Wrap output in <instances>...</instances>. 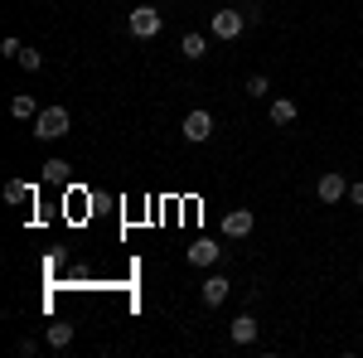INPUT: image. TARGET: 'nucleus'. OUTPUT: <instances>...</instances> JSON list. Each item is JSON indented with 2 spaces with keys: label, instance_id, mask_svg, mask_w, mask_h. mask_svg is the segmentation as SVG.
I'll return each instance as SVG.
<instances>
[{
  "label": "nucleus",
  "instance_id": "nucleus-1",
  "mask_svg": "<svg viewBox=\"0 0 363 358\" xmlns=\"http://www.w3.org/2000/svg\"><path fill=\"white\" fill-rule=\"evenodd\" d=\"M68 126H73L68 107H44L39 116H34V136H39V140H63V136H68Z\"/></svg>",
  "mask_w": 363,
  "mask_h": 358
},
{
  "label": "nucleus",
  "instance_id": "nucleus-2",
  "mask_svg": "<svg viewBox=\"0 0 363 358\" xmlns=\"http://www.w3.org/2000/svg\"><path fill=\"white\" fill-rule=\"evenodd\" d=\"M160 25H165V15H160L155 5H136V10L126 15V29H131L136 39H155V34H160Z\"/></svg>",
  "mask_w": 363,
  "mask_h": 358
},
{
  "label": "nucleus",
  "instance_id": "nucleus-3",
  "mask_svg": "<svg viewBox=\"0 0 363 358\" xmlns=\"http://www.w3.org/2000/svg\"><path fill=\"white\" fill-rule=\"evenodd\" d=\"M242 29H247V10H218V15H208V34H213V39H238V34H242Z\"/></svg>",
  "mask_w": 363,
  "mask_h": 358
},
{
  "label": "nucleus",
  "instance_id": "nucleus-4",
  "mask_svg": "<svg viewBox=\"0 0 363 358\" xmlns=\"http://www.w3.org/2000/svg\"><path fill=\"white\" fill-rule=\"evenodd\" d=\"M208 136H213V116H208L203 107L184 111V140H189V145H203Z\"/></svg>",
  "mask_w": 363,
  "mask_h": 358
},
{
  "label": "nucleus",
  "instance_id": "nucleus-5",
  "mask_svg": "<svg viewBox=\"0 0 363 358\" xmlns=\"http://www.w3.org/2000/svg\"><path fill=\"white\" fill-rule=\"evenodd\" d=\"M315 194H320V203H339V198H349V179H344L339 169H325L320 184H315Z\"/></svg>",
  "mask_w": 363,
  "mask_h": 358
},
{
  "label": "nucleus",
  "instance_id": "nucleus-6",
  "mask_svg": "<svg viewBox=\"0 0 363 358\" xmlns=\"http://www.w3.org/2000/svg\"><path fill=\"white\" fill-rule=\"evenodd\" d=\"M252 208H233V213H223V237H247L252 233Z\"/></svg>",
  "mask_w": 363,
  "mask_h": 358
},
{
  "label": "nucleus",
  "instance_id": "nucleus-7",
  "mask_svg": "<svg viewBox=\"0 0 363 358\" xmlns=\"http://www.w3.org/2000/svg\"><path fill=\"white\" fill-rule=\"evenodd\" d=\"M199 296H203V305H223L228 296H233V286H228L223 276H208V281L199 286Z\"/></svg>",
  "mask_w": 363,
  "mask_h": 358
},
{
  "label": "nucleus",
  "instance_id": "nucleus-8",
  "mask_svg": "<svg viewBox=\"0 0 363 358\" xmlns=\"http://www.w3.org/2000/svg\"><path fill=\"white\" fill-rule=\"evenodd\" d=\"M218 242H213V237H199L194 247H189V262H194V267H213V262H218Z\"/></svg>",
  "mask_w": 363,
  "mask_h": 358
},
{
  "label": "nucleus",
  "instance_id": "nucleus-9",
  "mask_svg": "<svg viewBox=\"0 0 363 358\" xmlns=\"http://www.w3.org/2000/svg\"><path fill=\"white\" fill-rule=\"evenodd\" d=\"M228 334H233V344H257V334H262V325H257L252 315H238Z\"/></svg>",
  "mask_w": 363,
  "mask_h": 358
},
{
  "label": "nucleus",
  "instance_id": "nucleus-10",
  "mask_svg": "<svg viewBox=\"0 0 363 358\" xmlns=\"http://www.w3.org/2000/svg\"><path fill=\"white\" fill-rule=\"evenodd\" d=\"M39 102H34V92H15V102H10V116H20V121H34L39 116Z\"/></svg>",
  "mask_w": 363,
  "mask_h": 358
},
{
  "label": "nucleus",
  "instance_id": "nucleus-11",
  "mask_svg": "<svg viewBox=\"0 0 363 358\" xmlns=\"http://www.w3.org/2000/svg\"><path fill=\"white\" fill-rule=\"evenodd\" d=\"M5 203H29V198H34V184H29V179H5Z\"/></svg>",
  "mask_w": 363,
  "mask_h": 358
},
{
  "label": "nucleus",
  "instance_id": "nucleus-12",
  "mask_svg": "<svg viewBox=\"0 0 363 358\" xmlns=\"http://www.w3.org/2000/svg\"><path fill=\"white\" fill-rule=\"evenodd\" d=\"M179 54H184L189 63H194V58H203V54H208V39H203V34H184V39H179Z\"/></svg>",
  "mask_w": 363,
  "mask_h": 358
},
{
  "label": "nucleus",
  "instance_id": "nucleus-13",
  "mask_svg": "<svg viewBox=\"0 0 363 358\" xmlns=\"http://www.w3.org/2000/svg\"><path fill=\"white\" fill-rule=\"evenodd\" d=\"M291 121H296V102L277 97V102H272V126H291Z\"/></svg>",
  "mask_w": 363,
  "mask_h": 358
},
{
  "label": "nucleus",
  "instance_id": "nucleus-14",
  "mask_svg": "<svg viewBox=\"0 0 363 358\" xmlns=\"http://www.w3.org/2000/svg\"><path fill=\"white\" fill-rule=\"evenodd\" d=\"M44 339H49V349H68L73 344V325H49Z\"/></svg>",
  "mask_w": 363,
  "mask_h": 358
},
{
  "label": "nucleus",
  "instance_id": "nucleus-15",
  "mask_svg": "<svg viewBox=\"0 0 363 358\" xmlns=\"http://www.w3.org/2000/svg\"><path fill=\"white\" fill-rule=\"evenodd\" d=\"M44 179H49V184H63V179H68V160H49V165H44Z\"/></svg>",
  "mask_w": 363,
  "mask_h": 358
},
{
  "label": "nucleus",
  "instance_id": "nucleus-16",
  "mask_svg": "<svg viewBox=\"0 0 363 358\" xmlns=\"http://www.w3.org/2000/svg\"><path fill=\"white\" fill-rule=\"evenodd\" d=\"M267 92H272V83H267V78H262V73H257V78H247V97H257V102H262V97H267Z\"/></svg>",
  "mask_w": 363,
  "mask_h": 358
},
{
  "label": "nucleus",
  "instance_id": "nucleus-17",
  "mask_svg": "<svg viewBox=\"0 0 363 358\" xmlns=\"http://www.w3.org/2000/svg\"><path fill=\"white\" fill-rule=\"evenodd\" d=\"M15 63H20V68H29V73H34V68H39V63H44V54H39V49H25V54L15 58Z\"/></svg>",
  "mask_w": 363,
  "mask_h": 358
},
{
  "label": "nucleus",
  "instance_id": "nucleus-18",
  "mask_svg": "<svg viewBox=\"0 0 363 358\" xmlns=\"http://www.w3.org/2000/svg\"><path fill=\"white\" fill-rule=\"evenodd\" d=\"M0 54H5V58H20V54H25V44L10 34V39H0Z\"/></svg>",
  "mask_w": 363,
  "mask_h": 358
},
{
  "label": "nucleus",
  "instance_id": "nucleus-19",
  "mask_svg": "<svg viewBox=\"0 0 363 358\" xmlns=\"http://www.w3.org/2000/svg\"><path fill=\"white\" fill-rule=\"evenodd\" d=\"M349 203H354V208H363V184H349Z\"/></svg>",
  "mask_w": 363,
  "mask_h": 358
}]
</instances>
